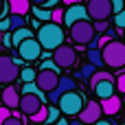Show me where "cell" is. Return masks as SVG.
Returning a JSON list of instances; mask_svg holds the SVG:
<instances>
[{"label": "cell", "instance_id": "obj_41", "mask_svg": "<svg viewBox=\"0 0 125 125\" xmlns=\"http://www.w3.org/2000/svg\"><path fill=\"white\" fill-rule=\"evenodd\" d=\"M7 9H9V7H4V0H0V15H4Z\"/></svg>", "mask_w": 125, "mask_h": 125}, {"label": "cell", "instance_id": "obj_47", "mask_svg": "<svg viewBox=\"0 0 125 125\" xmlns=\"http://www.w3.org/2000/svg\"><path fill=\"white\" fill-rule=\"evenodd\" d=\"M123 2H125V0H123Z\"/></svg>", "mask_w": 125, "mask_h": 125}, {"label": "cell", "instance_id": "obj_34", "mask_svg": "<svg viewBox=\"0 0 125 125\" xmlns=\"http://www.w3.org/2000/svg\"><path fill=\"white\" fill-rule=\"evenodd\" d=\"M2 125H24V123H22V116H9Z\"/></svg>", "mask_w": 125, "mask_h": 125}, {"label": "cell", "instance_id": "obj_42", "mask_svg": "<svg viewBox=\"0 0 125 125\" xmlns=\"http://www.w3.org/2000/svg\"><path fill=\"white\" fill-rule=\"evenodd\" d=\"M53 125H68V121H66V119H59V121H55Z\"/></svg>", "mask_w": 125, "mask_h": 125}, {"label": "cell", "instance_id": "obj_37", "mask_svg": "<svg viewBox=\"0 0 125 125\" xmlns=\"http://www.w3.org/2000/svg\"><path fill=\"white\" fill-rule=\"evenodd\" d=\"M9 29H11V22H9V18H7V20H0V31H2V33H7Z\"/></svg>", "mask_w": 125, "mask_h": 125}, {"label": "cell", "instance_id": "obj_17", "mask_svg": "<svg viewBox=\"0 0 125 125\" xmlns=\"http://www.w3.org/2000/svg\"><path fill=\"white\" fill-rule=\"evenodd\" d=\"M29 9H31V0H9V11H11V13L26 15Z\"/></svg>", "mask_w": 125, "mask_h": 125}, {"label": "cell", "instance_id": "obj_44", "mask_svg": "<svg viewBox=\"0 0 125 125\" xmlns=\"http://www.w3.org/2000/svg\"><path fill=\"white\" fill-rule=\"evenodd\" d=\"M64 2H66V4H68V7H70V4H77V2H79V0H64Z\"/></svg>", "mask_w": 125, "mask_h": 125}, {"label": "cell", "instance_id": "obj_35", "mask_svg": "<svg viewBox=\"0 0 125 125\" xmlns=\"http://www.w3.org/2000/svg\"><path fill=\"white\" fill-rule=\"evenodd\" d=\"M110 40H112L110 35H101L99 40H94V42H97V48H103V46H105V44H108Z\"/></svg>", "mask_w": 125, "mask_h": 125}, {"label": "cell", "instance_id": "obj_32", "mask_svg": "<svg viewBox=\"0 0 125 125\" xmlns=\"http://www.w3.org/2000/svg\"><path fill=\"white\" fill-rule=\"evenodd\" d=\"M125 9V2L123 0H112V13H121Z\"/></svg>", "mask_w": 125, "mask_h": 125}, {"label": "cell", "instance_id": "obj_3", "mask_svg": "<svg viewBox=\"0 0 125 125\" xmlns=\"http://www.w3.org/2000/svg\"><path fill=\"white\" fill-rule=\"evenodd\" d=\"M57 105H59V112H64V114H68V116H75V114L81 112V108L86 105V101H83L81 92L70 90V92H66V94L59 97Z\"/></svg>", "mask_w": 125, "mask_h": 125}, {"label": "cell", "instance_id": "obj_45", "mask_svg": "<svg viewBox=\"0 0 125 125\" xmlns=\"http://www.w3.org/2000/svg\"><path fill=\"white\" fill-rule=\"evenodd\" d=\"M123 37H125V29H123Z\"/></svg>", "mask_w": 125, "mask_h": 125}, {"label": "cell", "instance_id": "obj_43", "mask_svg": "<svg viewBox=\"0 0 125 125\" xmlns=\"http://www.w3.org/2000/svg\"><path fill=\"white\" fill-rule=\"evenodd\" d=\"M31 4H40L42 7V4H46V0H31Z\"/></svg>", "mask_w": 125, "mask_h": 125}, {"label": "cell", "instance_id": "obj_9", "mask_svg": "<svg viewBox=\"0 0 125 125\" xmlns=\"http://www.w3.org/2000/svg\"><path fill=\"white\" fill-rule=\"evenodd\" d=\"M101 114H103L101 103H97V101H88V103L81 108V112H79L77 116H79V121H81V123L92 125V123H97V121L101 119Z\"/></svg>", "mask_w": 125, "mask_h": 125}, {"label": "cell", "instance_id": "obj_4", "mask_svg": "<svg viewBox=\"0 0 125 125\" xmlns=\"http://www.w3.org/2000/svg\"><path fill=\"white\" fill-rule=\"evenodd\" d=\"M94 24H90L88 20H79L70 26V40L77 44V46H83V44H90L94 40Z\"/></svg>", "mask_w": 125, "mask_h": 125}, {"label": "cell", "instance_id": "obj_12", "mask_svg": "<svg viewBox=\"0 0 125 125\" xmlns=\"http://www.w3.org/2000/svg\"><path fill=\"white\" fill-rule=\"evenodd\" d=\"M90 15H88V9L81 4V2H77V4H70L66 11H64V24H68V26H73L75 22H79V20H88Z\"/></svg>", "mask_w": 125, "mask_h": 125}, {"label": "cell", "instance_id": "obj_39", "mask_svg": "<svg viewBox=\"0 0 125 125\" xmlns=\"http://www.w3.org/2000/svg\"><path fill=\"white\" fill-rule=\"evenodd\" d=\"M92 125H116L114 121H108V119H99L97 123H92Z\"/></svg>", "mask_w": 125, "mask_h": 125}, {"label": "cell", "instance_id": "obj_19", "mask_svg": "<svg viewBox=\"0 0 125 125\" xmlns=\"http://www.w3.org/2000/svg\"><path fill=\"white\" fill-rule=\"evenodd\" d=\"M22 94H37L42 101H46V94H44V90L35 83V81H26V83H22Z\"/></svg>", "mask_w": 125, "mask_h": 125}, {"label": "cell", "instance_id": "obj_40", "mask_svg": "<svg viewBox=\"0 0 125 125\" xmlns=\"http://www.w3.org/2000/svg\"><path fill=\"white\" fill-rule=\"evenodd\" d=\"M0 42H2V44H4V46H9V44H11V35H9V33H4V35H2V40H0Z\"/></svg>", "mask_w": 125, "mask_h": 125}, {"label": "cell", "instance_id": "obj_13", "mask_svg": "<svg viewBox=\"0 0 125 125\" xmlns=\"http://www.w3.org/2000/svg\"><path fill=\"white\" fill-rule=\"evenodd\" d=\"M42 105H44V101H42L37 94H22V97H20V103H18L20 112H22V114H26V116L35 114Z\"/></svg>", "mask_w": 125, "mask_h": 125}, {"label": "cell", "instance_id": "obj_8", "mask_svg": "<svg viewBox=\"0 0 125 125\" xmlns=\"http://www.w3.org/2000/svg\"><path fill=\"white\" fill-rule=\"evenodd\" d=\"M18 55H20L24 62L40 59V55H42V44H40L35 37H29V40H24L22 44H18Z\"/></svg>", "mask_w": 125, "mask_h": 125}, {"label": "cell", "instance_id": "obj_27", "mask_svg": "<svg viewBox=\"0 0 125 125\" xmlns=\"http://www.w3.org/2000/svg\"><path fill=\"white\" fill-rule=\"evenodd\" d=\"M35 77H37V73H35L33 68H22V73H20L22 83H26V81H35Z\"/></svg>", "mask_w": 125, "mask_h": 125}, {"label": "cell", "instance_id": "obj_2", "mask_svg": "<svg viewBox=\"0 0 125 125\" xmlns=\"http://www.w3.org/2000/svg\"><path fill=\"white\" fill-rule=\"evenodd\" d=\"M101 53H103L105 66H110V68H123L125 66V42H114V40H110V42L101 48Z\"/></svg>", "mask_w": 125, "mask_h": 125}, {"label": "cell", "instance_id": "obj_22", "mask_svg": "<svg viewBox=\"0 0 125 125\" xmlns=\"http://www.w3.org/2000/svg\"><path fill=\"white\" fill-rule=\"evenodd\" d=\"M33 15H35L37 20L48 22V20H51V15H53V11H51V9H44V7H33Z\"/></svg>", "mask_w": 125, "mask_h": 125}, {"label": "cell", "instance_id": "obj_28", "mask_svg": "<svg viewBox=\"0 0 125 125\" xmlns=\"http://www.w3.org/2000/svg\"><path fill=\"white\" fill-rule=\"evenodd\" d=\"M108 29H110L108 20H97V22H94V31H97V33H105Z\"/></svg>", "mask_w": 125, "mask_h": 125}, {"label": "cell", "instance_id": "obj_20", "mask_svg": "<svg viewBox=\"0 0 125 125\" xmlns=\"http://www.w3.org/2000/svg\"><path fill=\"white\" fill-rule=\"evenodd\" d=\"M88 62L90 64H94L97 68H101L105 62H103V53H101V48H88Z\"/></svg>", "mask_w": 125, "mask_h": 125}, {"label": "cell", "instance_id": "obj_18", "mask_svg": "<svg viewBox=\"0 0 125 125\" xmlns=\"http://www.w3.org/2000/svg\"><path fill=\"white\" fill-rule=\"evenodd\" d=\"M29 37H33V31H31V29H26V26L15 29V31L11 33V44H22V42L29 40Z\"/></svg>", "mask_w": 125, "mask_h": 125}, {"label": "cell", "instance_id": "obj_14", "mask_svg": "<svg viewBox=\"0 0 125 125\" xmlns=\"http://www.w3.org/2000/svg\"><path fill=\"white\" fill-rule=\"evenodd\" d=\"M92 90H94V94H97L99 99H108V97H112V94H114L116 83H114V79H103V81H99Z\"/></svg>", "mask_w": 125, "mask_h": 125}, {"label": "cell", "instance_id": "obj_16", "mask_svg": "<svg viewBox=\"0 0 125 125\" xmlns=\"http://www.w3.org/2000/svg\"><path fill=\"white\" fill-rule=\"evenodd\" d=\"M101 110H103V114H110V116L119 114V110H121V99H119L116 94H112V97H108V99H101Z\"/></svg>", "mask_w": 125, "mask_h": 125}, {"label": "cell", "instance_id": "obj_31", "mask_svg": "<svg viewBox=\"0 0 125 125\" xmlns=\"http://www.w3.org/2000/svg\"><path fill=\"white\" fill-rule=\"evenodd\" d=\"M51 20H53V22H57V24H59V22H64V11H62V9H53Z\"/></svg>", "mask_w": 125, "mask_h": 125}, {"label": "cell", "instance_id": "obj_7", "mask_svg": "<svg viewBox=\"0 0 125 125\" xmlns=\"http://www.w3.org/2000/svg\"><path fill=\"white\" fill-rule=\"evenodd\" d=\"M18 77H20V68H18V64L13 62V57L2 55V57H0V83L9 86V83H13Z\"/></svg>", "mask_w": 125, "mask_h": 125}, {"label": "cell", "instance_id": "obj_23", "mask_svg": "<svg viewBox=\"0 0 125 125\" xmlns=\"http://www.w3.org/2000/svg\"><path fill=\"white\" fill-rule=\"evenodd\" d=\"M94 70H97V66L88 62V64H86V66H83V68H81V70H79L75 77H79V79H90V77L94 75Z\"/></svg>", "mask_w": 125, "mask_h": 125}, {"label": "cell", "instance_id": "obj_21", "mask_svg": "<svg viewBox=\"0 0 125 125\" xmlns=\"http://www.w3.org/2000/svg\"><path fill=\"white\" fill-rule=\"evenodd\" d=\"M103 79H112V75L105 73V70H94V75L88 79V81H90V88H94V86H97L99 81H103Z\"/></svg>", "mask_w": 125, "mask_h": 125}, {"label": "cell", "instance_id": "obj_46", "mask_svg": "<svg viewBox=\"0 0 125 125\" xmlns=\"http://www.w3.org/2000/svg\"><path fill=\"white\" fill-rule=\"evenodd\" d=\"M31 125H37V123H31Z\"/></svg>", "mask_w": 125, "mask_h": 125}, {"label": "cell", "instance_id": "obj_15", "mask_svg": "<svg viewBox=\"0 0 125 125\" xmlns=\"http://www.w3.org/2000/svg\"><path fill=\"white\" fill-rule=\"evenodd\" d=\"M2 103L9 108V110H13V108H18V103H20V92L9 83V86H4V90H2Z\"/></svg>", "mask_w": 125, "mask_h": 125}, {"label": "cell", "instance_id": "obj_5", "mask_svg": "<svg viewBox=\"0 0 125 125\" xmlns=\"http://www.w3.org/2000/svg\"><path fill=\"white\" fill-rule=\"evenodd\" d=\"M53 59H55V64L59 68H73L75 62H77V51L73 46H68V44H62V46H57L53 51Z\"/></svg>", "mask_w": 125, "mask_h": 125}, {"label": "cell", "instance_id": "obj_10", "mask_svg": "<svg viewBox=\"0 0 125 125\" xmlns=\"http://www.w3.org/2000/svg\"><path fill=\"white\" fill-rule=\"evenodd\" d=\"M70 90H77L75 79H73V77H59V83H57V86L48 92V101L57 105L59 97H62V94H66V92H70Z\"/></svg>", "mask_w": 125, "mask_h": 125}, {"label": "cell", "instance_id": "obj_36", "mask_svg": "<svg viewBox=\"0 0 125 125\" xmlns=\"http://www.w3.org/2000/svg\"><path fill=\"white\" fill-rule=\"evenodd\" d=\"M116 88H119V92H123V94H125V75H119V79H116Z\"/></svg>", "mask_w": 125, "mask_h": 125}, {"label": "cell", "instance_id": "obj_30", "mask_svg": "<svg viewBox=\"0 0 125 125\" xmlns=\"http://www.w3.org/2000/svg\"><path fill=\"white\" fill-rule=\"evenodd\" d=\"M42 68H44V70H55V73H59V66L55 64V59H46V62L42 64Z\"/></svg>", "mask_w": 125, "mask_h": 125}, {"label": "cell", "instance_id": "obj_26", "mask_svg": "<svg viewBox=\"0 0 125 125\" xmlns=\"http://www.w3.org/2000/svg\"><path fill=\"white\" fill-rule=\"evenodd\" d=\"M46 114H48V108H44V105H42L35 114H31V121L40 125V123H44V121H46Z\"/></svg>", "mask_w": 125, "mask_h": 125}, {"label": "cell", "instance_id": "obj_11", "mask_svg": "<svg viewBox=\"0 0 125 125\" xmlns=\"http://www.w3.org/2000/svg\"><path fill=\"white\" fill-rule=\"evenodd\" d=\"M59 77H62L59 73H55V70H44V68H42V70L37 73V77H35V83H37L44 92H51V90L59 83Z\"/></svg>", "mask_w": 125, "mask_h": 125}, {"label": "cell", "instance_id": "obj_33", "mask_svg": "<svg viewBox=\"0 0 125 125\" xmlns=\"http://www.w3.org/2000/svg\"><path fill=\"white\" fill-rule=\"evenodd\" d=\"M9 116H11V110H9L7 105H2V108H0V125L4 123V121H7Z\"/></svg>", "mask_w": 125, "mask_h": 125}, {"label": "cell", "instance_id": "obj_25", "mask_svg": "<svg viewBox=\"0 0 125 125\" xmlns=\"http://www.w3.org/2000/svg\"><path fill=\"white\" fill-rule=\"evenodd\" d=\"M55 121H59V105L48 108V114H46V121H44V125H53Z\"/></svg>", "mask_w": 125, "mask_h": 125}, {"label": "cell", "instance_id": "obj_6", "mask_svg": "<svg viewBox=\"0 0 125 125\" xmlns=\"http://www.w3.org/2000/svg\"><path fill=\"white\" fill-rule=\"evenodd\" d=\"M88 15L97 22V20H108L112 15V0H88L86 4Z\"/></svg>", "mask_w": 125, "mask_h": 125}, {"label": "cell", "instance_id": "obj_24", "mask_svg": "<svg viewBox=\"0 0 125 125\" xmlns=\"http://www.w3.org/2000/svg\"><path fill=\"white\" fill-rule=\"evenodd\" d=\"M9 22H11V31H15V29H22V26L26 24V20H24V15H20V13H11V18H9Z\"/></svg>", "mask_w": 125, "mask_h": 125}, {"label": "cell", "instance_id": "obj_1", "mask_svg": "<svg viewBox=\"0 0 125 125\" xmlns=\"http://www.w3.org/2000/svg\"><path fill=\"white\" fill-rule=\"evenodd\" d=\"M66 40L64 35V29L57 24V22H48V24H42L37 29V42L42 44V48L46 51H55L57 46H62Z\"/></svg>", "mask_w": 125, "mask_h": 125}, {"label": "cell", "instance_id": "obj_38", "mask_svg": "<svg viewBox=\"0 0 125 125\" xmlns=\"http://www.w3.org/2000/svg\"><path fill=\"white\" fill-rule=\"evenodd\" d=\"M59 2H62V0H46V4H42V7H44V9H51V11H53V7H57Z\"/></svg>", "mask_w": 125, "mask_h": 125}, {"label": "cell", "instance_id": "obj_29", "mask_svg": "<svg viewBox=\"0 0 125 125\" xmlns=\"http://www.w3.org/2000/svg\"><path fill=\"white\" fill-rule=\"evenodd\" d=\"M114 24H116L121 31L125 29V9L121 11V13H114Z\"/></svg>", "mask_w": 125, "mask_h": 125}]
</instances>
